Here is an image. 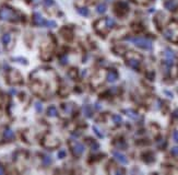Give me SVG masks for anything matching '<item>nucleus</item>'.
<instances>
[{
    "instance_id": "nucleus-17",
    "label": "nucleus",
    "mask_w": 178,
    "mask_h": 175,
    "mask_svg": "<svg viewBox=\"0 0 178 175\" xmlns=\"http://www.w3.org/2000/svg\"><path fill=\"white\" fill-rule=\"evenodd\" d=\"M113 120H114V123L116 124V125H120L121 123H123V118H121V116L120 115H118V114H115V115H113Z\"/></svg>"
},
{
    "instance_id": "nucleus-13",
    "label": "nucleus",
    "mask_w": 178,
    "mask_h": 175,
    "mask_svg": "<svg viewBox=\"0 0 178 175\" xmlns=\"http://www.w3.org/2000/svg\"><path fill=\"white\" fill-rule=\"evenodd\" d=\"M47 115H48L49 117H56L58 115V111H57L56 106H54V105L49 106L47 108Z\"/></svg>"
},
{
    "instance_id": "nucleus-31",
    "label": "nucleus",
    "mask_w": 178,
    "mask_h": 175,
    "mask_svg": "<svg viewBox=\"0 0 178 175\" xmlns=\"http://www.w3.org/2000/svg\"><path fill=\"white\" fill-rule=\"evenodd\" d=\"M174 116H176V117H178V110L176 111V112L174 113Z\"/></svg>"
},
{
    "instance_id": "nucleus-15",
    "label": "nucleus",
    "mask_w": 178,
    "mask_h": 175,
    "mask_svg": "<svg viewBox=\"0 0 178 175\" xmlns=\"http://www.w3.org/2000/svg\"><path fill=\"white\" fill-rule=\"evenodd\" d=\"M1 41H2V44L8 45V44L10 43V41H11V35H10L9 33L3 34V35H2V37H1Z\"/></svg>"
},
{
    "instance_id": "nucleus-27",
    "label": "nucleus",
    "mask_w": 178,
    "mask_h": 175,
    "mask_svg": "<svg viewBox=\"0 0 178 175\" xmlns=\"http://www.w3.org/2000/svg\"><path fill=\"white\" fill-rule=\"evenodd\" d=\"M171 153H172L173 156H178V147H174V148H172V150H171Z\"/></svg>"
},
{
    "instance_id": "nucleus-9",
    "label": "nucleus",
    "mask_w": 178,
    "mask_h": 175,
    "mask_svg": "<svg viewBox=\"0 0 178 175\" xmlns=\"http://www.w3.org/2000/svg\"><path fill=\"white\" fill-rule=\"evenodd\" d=\"M140 60L137 59V58H128L127 59V65L129 66L130 68L135 69V70H138L139 67H140Z\"/></svg>"
},
{
    "instance_id": "nucleus-23",
    "label": "nucleus",
    "mask_w": 178,
    "mask_h": 175,
    "mask_svg": "<svg viewBox=\"0 0 178 175\" xmlns=\"http://www.w3.org/2000/svg\"><path fill=\"white\" fill-rule=\"evenodd\" d=\"M44 5L46 7H51L55 5V1L54 0H44Z\"/></svg>"
},
{
    "instance_id": "nucleus-5",
    "label": "nucleus",
    "mask_w": 178,
    "mask_h": 175,
    "mask_svg": "<svg viewBox=\"0 0 178 175\" xmlns=\"http://www.w3.org/2000/svg\"><path fill=\"white\" fill-rule=\"evenodd\" d=\"M115 11L118 15H125L129 11V7L127 5V2H125V1H118L115 6Z\"/></svg>"
},
{
    "instance_id": "nucleus-8",
    "label": "nucleus",
    "mask_w": 178,
    "mask_h": 175,
    "mask_svg": "<svg viewBox=\"0 0 178 175\" xmlns=\"http://www.w3.org/2000/svg\"><path fill=\"white\" fill-rule=\"evenodd\" d=\"M113 156H114V158L116 159L118 162L121 163V164H127L128 163V159L126 158V156H123V153H120L118 151H114L113 152Z\"/></svg>"
},
{
    "instance_id": "nucleus-16",
    "label": "nucleus",
    "mask_w": 178,
    "mask_h": 175,
    "mask_svg": "<svg viewBox=\"0 0 178 175\" xmlns=\"http://www.w3.org/2000/svg\"><path fill=\"white\" fill-rule=\"evenodd\" d=\"M3 136H5V138L8 139V140H11V139H13V137H14V134H13V131L11 130V129H6L5 132H3Z\"/></svg>"
},
{
    "instance_id": "nucleus-11",
    "label": "nucleus",
    "mask_w": 178,
    "mask_h": 175,
    "mask_svg": "<svg viewBox=\"0 0 178 175\" xmlns=\"http://www.w3.org/2000/svg\"><path fill=\"white\" fill-rule=\"evenodd\" d=\"M77 11L79 12L80 15L84 17V18L90 15V10L87 9V7H78V8H77Z\"/></svg>"
},
{
    "instance_id": "nucleus-32",
    "label": "nucleus",
    "mask_w": 178,
    "mask_h": 175,
    "mask_svg": "<svg viewBox=\"0 0 178 175\" xmlns=\"http://www.w3.org/2000/svg\"><path fill=\"white\" fill-rule=\"evenodd\" d=\"M3 172H5V171H3V169L0 166V173H3Z\"/></svg>"
},
{
    "instance_id": "nucleus-12",
    "label": "nucleus",
    "mask_w": 178,
    "mask_h": 175,
    "mask_svg": "<svg viewBox=\"0 0 178 175\" xmlns=\"http://www.w3.org/2000/svg\"><path fill=\"white\" fill-rule=\"evenodd\" d=\"M105 24H106V27L108 30H111L116 26V21L113 19V18H106L105 19Z\"/></svg>"
},
{
    "instance_id": "nucleus-21",
    "label": "nucleus",
    "mask_w": 178,
    "mask_h": 175,
    "mask_svg": "<svg viewBox=\"0 0 178 175\" xmlns=\"http://www.w3.org/2000/svg\"><path fill=\"white\" fill-rule=\"evenodd\" d=\"M84 112H85V115L87 117H92V112H91V107L90 106L84 107Z\"/></svg>"
},
{
    "instance_id": "nucleus-29",
    "label": "nucleus",
    "mask_w": 178,
    "mask_h": 175,
    "mask_svg": "<svg viewBox=\"0 0 178 175\" xmlns=\"http://www.w3.org/2000/svg\"><path fill=\"white\" fill-rule=\"evenodd\" d=\"M98 149V144L96 142H94V144H92V150H97Z\"/></svg>"
},
{
    "instance_id": "nucleus-28",
    "label": "nucleus",
    "mask_w": 178,
    "mask_h": 175,
    "mask_svg": "<svg viewBox=\"0 0 178 175\" xmlns=\"http://www.w3.org/2000/svg\"><path fill=\"white\" fill-rule=\"evenodd\" d=\"M35 108H36L37 112H42L43 106H42V104H41V103H36V104H35Z\"/></svg>"
},
{
    "instance_id": "nucleus-14",
    "label": "nucleus",
    "mask_w": 178,
    "mask_h": 175,
    "mask_svg": "<svg viewBox=\"0 0 178 175\" xmlns=\"http://www.w3.org/2000/svg\"><path fill=\"white\" fill-rule=\"evenodd\" d=\"M106 11H107V6L105 3H98L96 6V12L98 14H104Z\"/></svg>"
},
{
    "instance_id": "nucleus-3",
    "label": "nucleus",
    "mask_w": 178,
    "mask_h": 175,
    "mask_svg": "<svg viewBox=\"0 0 178 175\" xmlns=\"http://www.w3.org/2000/svg\"><path fill=\"white\" fill-rule=\"evenodd\" d=\"M0 19L5 21H13L15 19V12L10 8H2L0 9Z\"/></svg>"
},
{
    "instance_id": "nucleus-26",
    "label": "nucleus",
    "mask_w": 178,
    "mask_h": 175,
    "mask_svg": "<svg viewBox=\"0 0 178 175\" xmlns=\"http://www.w3.org/2000/svg\"><path fill=\"white\" fill-rule=\"evenodd\" d=\"M173 139H174L175 142L178 144V130H174V132H173Z\"/></svg>"
},
{
    "instance_id": "nucleus-6",
    "label": "nucleus",
    "mask_w": 178,
    "mask_h": 175,
    "mask_svg": "<svg viewBox=\"0 0 178 175\" xmlns=\"http://www.w3.org/2000/svg\"><path fill=\"white\" fill-rule=\"evenodd\" d=\"M33 23L36 25V26L43 27V26H46V24H47V20L44 19L43 15L41 13L35 12L33 14Z\"/></svg>"
},
{
    "instance_id": "nucleus-4",
    "label": "nucleus",
    "mask_w": 178,
    "mask_h": 175,
    "mask_svg": "<svg viewBox=\"0 0 178 175\" xmlns=\"http://www.w3.org/2000/svg\"><path fill=\"white\" fill-rule=\"evenodd\" d=\"M70 149L75 156H80L84 152V146L77 140H72L70 142Z\"/></svg>"
},
{
    "instance_id": "nucleus-2",
    "label": "nucleus",
    "mask_w": 178,
    "mask_h": 175,
    "mask_svg": "<svg viewBox=\"0 0 178 175\" xmlns=\"http://www.w3.org/2000/svg\"><path fill=\"white\" fill-rule=\"evenodd\" d=\"M163 35H164V37H165L166 39H168L169 42L177 43L178 42V26L176 24L169 25L165 31H164Z\"/></svg>"
},
{
    "instance_id": "nucleus-22",
    "label": "nucleus",
    "mask_w": 178,
    "mask_h": 175,
    "mask_svg": "<svg viewBox=\"0 0 178 175\" xmlns=\"http://www.w3.org/2000/svg\"><path fill=\"white\" fill-rule=\"evenodd\" d=\"M57 156H58V159H63V158L66 156V150H63V149L59 150L58 151V154H57Z\"/></svg>"
},
{
    "instance_id": "nucleus-18",
    "label": "nucleus",
    "mask_w": 178,
    "mask_h": 175,
    "mask_svg": "<svg viewBox=\"0 0 178 175\" xmlns=\"http://www.w3.org/2000/svg\"><path fill=\"white\" fill-rule=\"evenodd\" d=\"M165 56H166V59H174L175 58V53L173 51L172 49H169V48H167L165 50Z\"/></svg>"
},
{
    "instance_id": "nucleus-24",
    "label": "nucleus",
    "mask_w": 178,
    "mask_h": 175,
    "mask_svg": "<svg viewBox=\"0 0 178 175\" xmlns=\"http://www.w3.org/2000/svg\"><path fill=\"white\" fill-rule=\"evenodd\" d=\"M46 26L47 27H56L57 26V23H56L55 21H47V24H46Z\"/></svg>"
},
{
    "instance_id": "nucleus-7",
    "label": "nucleus",
    "mask_w": 178,
    "mask_h": 175,
    "mask_svg": "<svg viewBox=\"0 0 178 175\" xmlns=\"http://www.w3.org/2000/svg\"><path fill=\"white\" fill-rule=\"evenodd\" d=\"M177 0H167L165 1V3H164V7H165L166 10H168V11H175L176 9H177Z\"/></svg>"
},
{
    "instance_id": "nucleus-1",
    "label": "nucleus",
    "mask_w": 178,
    "mask_h": 175,
    "mask_svg": "<svg viewBox=\"0 0 178 175\" xmlns=\"http://www.w3.org/2000/svg\"><path fill=\"white\" fill-rule=\"evenodd\" d=\"M126 39L131 42L132 44H135L137 47H140L142 49L151 50L153 48L152 41H150L149 38L140 37V36H133V37H126Z\"/></svg>"
},
{
    "instance_id": "nucleus-10",
    "label": "nucleus",
    "mask_w": 178,
    "mask_h": 175,
    "mask_svg": "<svg viewBox=\"0 0 178 175\" xmlns=\"http://www.w3.org/2000/svg\"><path fill=\"white\" fill-rule=\"evenodd\" d=\"M106 79H107V81L108 82H115L118 79V72H117L116 70H109L108 71V73H107V77H106Z\"/></svg>"
},
{
    "instance_id": "nucleus-20",
    "label": "nucleus",
    "mask_w": 178,
    "mask_h": 175,
    "mask_svg": "<svg viewBox=\"0 0 178 175\" xmlns=\"http://www.w3.org/2000/svg\"><path fill=\"white\" fill-rule=\"evenodd\" d=\"M53 163V159H51V156H46L43 158V164L45 166H48L49 164H51Z\"/></svg>"
},
{
    "instance_id": "nucleus-25",
    "label": "nucleus",
    "mask_w": 178,
    "mask_h": 175,
    "mask_svg": "<svg viewBox=\"0 0 178 175\" xmlns=\"http://www.w3.org/2000/svg\"><path fill=\"white\" fill-rule=\"evenodd\" d=\"M93 130H94V132H95V134H96L99 138L104 137V136H103V134H101V132H99V130H98V128L96 127V126H94V127H93Z\"/></svg>"
},
{
    "instance_id": "nucleus-30",
    "label": "nucleus",
    "mask_w": 178,
    "mask_h": 175,
    "mask_svg": "<svg viewBox=\"0 0 178 175\" xmlns=\"http://www.w3.org/2000/svg\"><path fill=\"white\" fill-rule=\"evenodd\" d=\"M95 108H97V110H101V106H99L98 104H95Z\"/></svg>"
},
{
    "instance_id": "nucleus-19",
    "label": "nucleus",
    "mask_w": 178,
    "mask_h": 175,
    "mask_svg": "<svg viewBox=\"0 0 178 175\" xmlns=\"http://www.w3.org/2000/svg\"><path fill=\"white\" fill-rule=\"evenodd\" d=\"M125 113H127V116H129L130 118H132V119H137V118H138V114H137L135 111L127 110V111H125Z\"/></svg>"
}]
</instances>
